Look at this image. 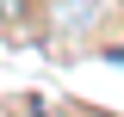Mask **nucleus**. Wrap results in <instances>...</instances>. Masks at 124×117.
<instances>
[{
  "instance_id": "f257e3e1",
  "label": "nucleus",
  "mask_w": 124,
  "mask_h": 117,
  "mask_svg": "<svg viewBox=\"0 0 124 117\" xmlns=\"http://www.w3.org/2000/svg\"><path fill=\"white\" fill-rule=\"evenodd\" d=\"M25 19V0H0V25H19Z\"/></svg>"
},
{
  "instance_id": "f03ea898",
  "label": "nucleus",
  "mask_w": 124,
  "mask_h": 117,
  "mask_svg": "<svg viewBox=\"0 0 124 117\" xmlns=\"http://www.w3.org/2000/svg\"><path fill=\"white\" fill-rule=\"evenodd\" d=\"M62 6H75V13H87V6H99V0H62Z\"/></svg>"
}]
</instances>
